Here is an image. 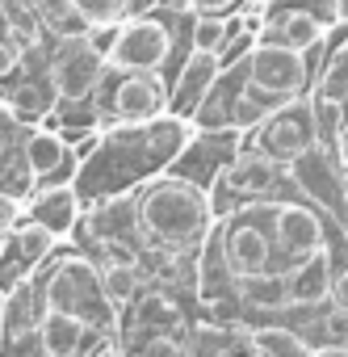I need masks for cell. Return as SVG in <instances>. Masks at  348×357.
Instances as JSON below:
<instances>
[{
	"label": "cell",
	"mask_w": 348,
	"mask_h": 357,
	"mask_svg": "<svg viewBox=\"0 0 348 357\" xmlns=\"http://www.w3.org/2000/svg\"><path fill=\"white\" fill-rule=\"evenodd\" d=\"M134 223L139 240L151 252H177V248H202V240L214 227V211L198 181L181 172H164L134 198Z\"/></svg>",
	"instance_id": "cell-1"
},
{
	"label": "cell",
	"mask_w": 348,
	"mask_h": 357,
	"mask_svg": "<svg viewBox=\"0 0 348 357\" xmlns=\"http://www.w3.org/2000/svg\"><path fill=\"white\" fill-rule=\"evenodd\" d=\"M42 307H68L76 311L84 324H97V328H118V307L105 298V286H101V273L93 269L88 257L72 252L55 265L47 290H42Z\"/></svg>",
	"instance_id": "cell-2"
},
{
	"label": "cell",
	"mask_w": 348,
	"mask_h": 357,
	"mask_svg": "<svg viewBox=\"0 0 348 357\" xmlns=\"http://www.w3.org/2000/svg\"><path fill=\"white\" fill-rule=\"evenodd\" d=\"M172 55V34L159 17H122L113 47L105 51V63L113 72H155Z\"/></svg>",
	"instance_id": "cell-3"
},
{
	"label": "cell",
	"mask_w": 348,
	"mask_h": 357,
	"mask_svg": "<svg viewBox=\"0 0 348 357\" xmlns=\"http://www.w3.org/2000/svg\"><path fill=\"white\" fill-rule=\"evenodd\" d=\"M315 143V118H310V97H290L281 101L260 126H256V151L273 155L277 164L294 160L298 151H306Z\"/></svg>",
	"instance_id": "cell-4"
},
{
	"label": "cell",
	"mask_w": 348,
	"mask_h": 357,
	"mask_svg": "<svg viewBox=\"0 0 348 357\" xmlns=\"http://www.w3.org/2000/svg\"><path fill=\"white\" fill-rule=\"evenodd\" d=\"M248 80L260 84L264 93L290 101L306 89V59L298 47L290 43H277V38H264L248 51Z\"/></svg>",
	"instance_id": "cell-5"
},
{
	"label": "cell",
	"mask_w": 348,
	"mask_h": 357,
	"mask_svg": "<svg viewBox=\"0 0 348 357\" xmlns=\"http://www.w3.org/2000/svg\"><path fill=\"white\" fill-rule=\"evenodd\" d=\"M101 72H105V55L88 38H63L59 55L51 59V89L63 105H80L97 93Z\"/></svg>",
	"instance_id": "cell-6"
},
{
	"label": "cell",
	"mask_w": 348,
	"mask_h": 357,
	"mask_svg": "<svg viewBox=\"0 0 348 357\" xmlns=\"http://www.w3.org/2000/svg\"><path fill=\"white\" fill-rule=\"evenodd\" d=\"M164 105H168V93H164V80H159L155 72H122V80H118V84L109 89V97H105L109 118L130 122V126H139V122L164 114Z\"/></svg>",
	"instance_id": "cell-7"
},
{
	"label": "cell",
	"mask_w": 348,
	"mask_h": 357,
	"mask_svg": "<svg viewBox=\"0 0 348 357\" xmlns=\"http://www.w3.org/2000/svg\"><path fill=\"white\" fill-rule=\"evenodd\" d=\"M256 215H260V211H248L244 219H235V227H231V223H214L219 244H223V257H227V269H231L235 278L260 273V269H269V261H273V240L256 227Z\"/></svg>",
	"instance_id": "cell-8"
},
{
	"label": "cell",
	"mask_w": 348,
	"mask_h": 357,
	"mask_svg": "<svg viewBox=\"0 0 348 357\" xmlns=\"http://www.w3.org/2000/svg\"><path fill=\"white\" fill-rule=\"evenodd\" d=\"M22 164L34 181H72L76 168H80V155L63 143L59 130L38 126V130H30V139L22 147Z\"/></svg>",
	"instance_id": "cell-9"
},
{
	"label": "cell",
	"mask_w": 348,
	"mask_h": 357,
	"mask_svg": "<svg viewBox=\"0 0 348 357\" xmlns=\"http://www.w3.org/2000/svg\"><path fill=\"white\" fill-rule=\"evenodd\" d=\"M285 164H290V176L298 181V190H306V194H310L315 202H323V206H340L344 185H340V172H335L327 147L310 143L306 151H298V155L285 160Z\"/></svg>",
	"instance_id": "cell-10"
},
{
	"label": "cell",
	"mask_w": 348,
	"mask_h": 357,
	"mask_svg": "<svg viewBox=\"0 0 348 357\" xmlns=\"http://www.w3.org/2000/svg\"><path fill=\"white\" fill-rule=\"evenodd\" d=\"M38 298H42V290L34 282H17L5 298H0V344L5 349H17L38 332V315H42Z\"/></svg>",
	"instance_id": "cell-11"
},
{
	"label": "cell",
	"mask_w": 348,
	"mask_h": 357,
	"mask_svg": "<svg viewBox=\"0 0 348 357\" xmlns=\"http://www.w3.org/2000/svg\"><path fill=\"white\" fill-rule=\"evenodd\" d=\"M26 215L63 240L76 227V219H80V202H76L72 181H55V185H42V190L34 185V194L26 198Z\"/></svg>",
	"instance_id": "cell-12"
},
{
	"label": "cell",
	"mask_w": 348,
	"mask_h": 357,
	"mask_svg": "<svg viewBox=\"0 0 348 357\" xmlns=\"http://www.w3.org/2000/svg\"><path fill=\"white\" fill-rule=\"evenodd\" d=\"M273 236H277V248L290 252V257L323 248V223H319V215L306 211V206H298V202L273 206Z\"/></svg>",
	"instance_id": "cell-13"
},
{
	"label": "cell",
	"mask_w": 348,
	"mask_h": 357,
	"mask_svg": "<svg viewBox=\"0 0 348 357\" xmlns=\"http://www.w3.org/2000/svg\"><path fill=\"white\" fill-rule=\"evenodd\" d=\"M219 72H223V59H219V51H193L189 55V63L181 68V76H177V89H172V97H168V105H172V114H193L198 109V101L210 93V84L219 80Z\"/></svg>",
	"instance_id": "cell-14"
},
{
	"label": "cell",
	"mask_w": 348,
	"mask_h": 357,
	"mask_svg": "<svg viewBox=\"0 0 348 357\" xmlns=\"http://www.w3.org/2000/svg\"><path fill=\"white\" fill-rule=\"evenodd\" d=\"M285 282H290V307H294V303H298V307H315V303H323V298L331 294L327 252H323V248H315V252L294 257V265H290Z\"/></svg>",
	"instance_id": "cell-15"
},
{
	"label": "cell",
	"mask_w": 348,
	"mask_h": 357,
	"mask_svg": "<svg viewBox=\"0 0 348 357\" xmlns=\"http://www.w3.org/2000/svg\"><path fill=\"white\" fill-rule=\"evenodd\" d=\"M80 332H84V319H80L76 311H68V307H42L34 344H38L47 357H72L76 344H80Z\"/></svg>",
	"instance_id": "cell-16"
},
{
	"label": "cell",
	"mask_w": 348,
	"mask_h": 357,
	"mask_svg": "<svg viewBox=\"0 0 348 357\" xmlns=\"http://www.w3.org/2000/svg\"><path fill=\"white\" fill-rule=\"evenodd\" d=\"M269 38L290 43V47H298V51H310V47L323 43V22H319V13H310V9H281V13L269 17Z\"/></svg>",
	"instance_id": "cell-17"
},
{
	"label": "cell",
	"mask_w": 348,
	"mask_h": 357,
	"mask_svg": "<svg viewBox=\"0 0 348 357\" xmlns=\"http://www.w3.org/2000/svg\"><path fill=\"white\" fill-rule=\"evenodd\" d=\"M30 9H34V17L42 22V30L55 34L59 43H63V38H84L88 26H93V22L80 13L76 0H30Z\"/></svg>",
	"instance_id": "cell-18"
},
{
	"label": "cell",
	"mask_w": 348,
	"mask_h": 357,
	"mask_svg": "<svg viewBox=\"0 0 348 357\" xmlns=\"http://www.w3.org/2000/svg\"><path fill=\"white\" fill-rule=\"evenodd\" d=\"M235 294H239L248 307H260V311H281V307H290V282H285V273H269V269L239 278Z\"/></svg>",
	"instance_id": "cell-19"
},
{
	"label": "cell",
	"mask_w": 348,
	"mask_h": 357,
	"mask_svg": "<svg viewBox=\"0 0 348 357\" xmlns=\"http://www.w3.org/2000/svg\"><path fill=\"white\" fill-rule=\"evenodd\" d=\"M277 105H281V97H273V93H264L260 84L244 80V89H235V101H231V126H235V130H256Z\"/></svg>",
	"instance_id": "cell-20"
},
{
	"label": "cell",
	"mask_w": 348,
	"mask_h": 357,
	"mask_svg": "<svg viewBox=\"0 0 348 357\" xmlns=\"http://www.w3.org/2000/svg\"><path fill=\"white\" fill-rule=\"evenodd\" d=\"M134 319L147 324V328H159V332H181V328H185L177 303H172L164 290H147V294H139V298H134Z\"/></svg>",
	"instance_id": "cell-21"
},
{
	"label": "cell",
	"mask_w": 348,
	"mask_h": 357,
	"mask_svg": "<svg viewBox=\"0 0 348 357\" xmlns=\"http://www.w3.org/2000/svg\"><path fill=\"white\" fill-rule=\"evenodd\" d=\"M310 118H315V143L319 147H340V130H344V101L315 93L310 97Z\"/></svg>",
	"instance_id": "cell-22"
},
{
	"label": "cell",
	"mask_w": 348,
	"mask_h": 357,
	"mask_svg": "<svg viewBox=\"0 0 348 357\" xmlns=\"http://www.w3.org/2000/svg\"><path fill=\"white\" fill-rule=\"evenodd\" d=\"M101 286H105V298H109L118 311H126V307L139 298V265H134V261H113V265H105V269H101Z\"/></svg>",
	"instance_id": "cell-23"
},
{
	"label": "cell",
	"mask_w": 348,
	"mask_h": 357,
	"mask_svg": "<svg viewBox=\"0 0 348 357\" xmlns=\"http://www.w3.org/2000/svg\"><path fill=\"white\" fill-rule=\"evenodd\" d=\"M248 349L264 353V357H298V353H306V340L298 332L273 324V328H252L248 332Z\"/></svg>",
	"instance_id": "cell-24"
},
{
	"label": "cell",
	"mask_w": 348,
	"mask_h": 357,
	"mask_svg": "<svg viewBox=\"0 0 348 357\" xmlns=\"http://www.w3.org/2000/svg\"><path fill=\"white\" fill-rule=\"evenodd\" d=\"M13 240H17V257H22V265H26V269H38V265L51 257V248L59 244V236H55V231H47V227H42V223H34V219H30Z\"/></svg>",
	"instance_id": "cell-25"
},
{
	"label": "cell",
	"mask_w": 348,
	"mask_h": 357,
	"mask_svg": "<svg viewBox=\"0 0 348 357\" xmlns=\"http://www.w3.org/2000/svg\"><path fill=\"white\" fill-rule=\"evenodd\" d=\"M319 93H327V97H335V101H348V43H340V47L327 55Z\"/></svg>",
	"instance_id": "cell-26"
},
{
	"label": "cell",
	"mask_w": 348,
	"mask_h": 357,
	"mask_svg": "<svg viewBox=\"0 0 348 357\" xmlns=\"http://www.w3.org/2000/svg\"><path fill=\"white\" fill-rule=\"evenodd\" d=\"M231 43V17H198L193 22V51H223Z\"/></svg>",
	"instance_id": "cell-27"
},
{
	"label": "cell",
	"mask_w": 348,
	"mask_h": 357,
	"mask_svg": "<svg viewBox=\"0 0 348 357\" xmlns=\"http://www.w3.org/2000/svg\"><path fill=\"white\" fill-rule=\"evenodd\" d=\"M5 34H9V38H13L17 47H22V55H26V51H38V47H42V22L34 17L30 0H26V13H22V17H13V13H9V30H5Z\"/></svg>",
	"instance_id": "cell-28"
},
{
	"label": "cell",
	"mask_w": 348,
	"mask_h": 357,
	"mask_svg": "<svg viewBox=\"0 0 348 357\" xmlns=\"http://www.w3.org/2000/svg\"><path fill=\"white\" fill-rule=\"evenodd\" d=\"M76 5L93 26H113L130 13V0H76Z\"/></svg>",
	"instance_id": "cell-29"
},
{
	"label": "cell",
	"mask_w": 348,
	"mask_h": 357,
	"mask_svg": "<svg viewBox=\"0 0 348 357\" xmlns=\"http://www.w3.org/2000/svg\"><path fill=\"white\" fill-rule=\"evenodd\" d=\"M109 349H118V340H113V332L109 328H97V324H84V332H80V344H76V353H109Z\"/></svg>",
	"instance_id": "cell-30"
},
{
	"label": "cell",
	"mask_w": 348,
	"mask_h": 357,
	"mask_svg": "<svg viewBox=\"0 0 348 357\" xmlns=\"http://www.w3.org/2000/svg\"><path fill=\"white\" fill-rule=\"evenodd\" d=\"M17 63H22V47L5 34V38H0V80L13 76V72H17Z\"/></svg>",
	"instance_id": "cell-31"
},
{
	"label": "cell",
	"mask_w": 348,
	"mask_h": 357,
	"mask_svg": "<svg viewBox=\"0 0 348 357\" xmlns=\"http://www.w3.org/2000/svg\"><path fill=\"white\" fill-rule=\"evenodd\" d=\"M143 349H147V353H164V357L185 353V344H181L177 336H164V332H159V336H151V340H143Z\"/></svg>",
	"instance_id": "cell-32"
},
{
	"label": "cell",
	"mask_w": 348,
	"mask_h": 357,
	"mask_svg": "<svg viewBox=\"0 0 348 357\" xmlns=\"http://www.w3.org/2000/svg\"><path fill=\"white\" fill-rule=\"evenodd\" d=\"M155 13H172V17H189V13H198V9H193V0H155Z\"/></svg>",
	"instance_id": "cell-33"
},
{
	"label": "cell",
	"mask_w": 348,
	"mask_h": 357,
	"mask_svg": "<svg viewBox=\"0 0 348 357\" xmlns=\"http://www.w3.org/2000/svg\"><path fill=\"white\" fill-rule=\"evenodd\" d=\"M331 298H335V307H340V311L348 315V269H344V273H340V278L331 282Z\"/></svg>",
	"instance_id": "cell-34"
},
{
	"label": "cell",
	"mask_w": 348,
	"mask_h": 357,
	"mask_svg": "<svg viewBox=\"0 0 348 357\" xmlns=\"http://www.w3.org/2000/svg\"><path fill=\"white\" fill-rule=\"evenodd\" d=\"M239 0H193V9H206V13H219V9H231Z\"/></svg>",
	"instance_id": "cell-35"
},
{
	"label": "cell",
	"mask_w": 348,
	"mask_h": 357,
	"mask_svg": "<svg viewBox=\"0 0 348 357\" xmlns=\"http://www.w3.org/2000/svg\"><path fill=\"white\" fill-rule=\"evenodd\" d=\"M335 215H340V227H344V236H348V185H344V194H340V206H335Z\"/></svg>",
	"instance_id": "cell-36"
},
{
	"label": "cell",
	"mask_w": 348,
	"mask_h": 357,
	"mask_svg": "<svg viewBox=\"0 0 348 357\" xmlns=\"http://www.w3.org/2000/svg\"><path fill=\"white\" fill-rule=\"evenodd\" d=\"M5 30H9V5H0V38H5Z\"/></svg>",
	"instance_id": "cell-37"
},
{
	"label": "cell",
	"mask_w": 348,
	"mask_h": 357,
	"mask_svg": "<svg viewBox=\"0 0 348 357\" xmlns=\"http://www.w3.org/2000/svg\"><path fill=\"white\" fill-rule=\"evenodd\" d=\"M335 13H340V17L348 22V0H335Z\"/></svg>",
	"instance_id": "cell-38"
},
{
	"label": "cell",
	"mask_w": 348,
	"mask_h": 357,
	"mask_svg": "<svg viewBox=\"0 0 348 357\" xmlns=\"http://www.w3.org/2000/svg\"><path fill=\"white\" fill-rule=\"evenodd\" d=\"M0 5H13V0H0Z\"/></svg>",
	"instance_id": "cell-39"
}]
</instances>
